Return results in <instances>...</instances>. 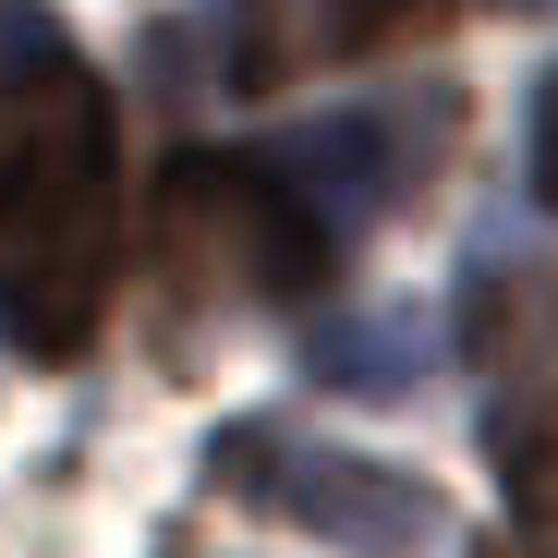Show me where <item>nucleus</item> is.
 Wrapping results in <instances>:
<instances>
[{"label": "nucleus", "mask_w": 558, "mask_h": 558, "mask_svg": "<svg viewBox=\"0 0 558 558\" xmlns=\"http://www.w3.org/2000/svg\"><path fill=\"white\" fill-rule=\"evenodd\" d=\"M122 267V134L110 85L73 49L25 37L0 73V328L37 364H73L98 340Z\"/></svg>", "instance_id": "nucleus-1"}, {"label": "nucleus", "mask_w": 558, "mask_h": 558, "mask_svg": "<svg viewBox=\"0 0 558 558\" xmlns=\"http://www.w3.org/2000/svg\"><path fill=\"white\" fill-rule=\"evenodd\" d=\"M158 279L182 304L243 292V304H304L328 279V219L279 182L267 158H219L182 146L158 170Z\"/></svg>", "instance_id": "nucleus-2"}, {"label": "nucleus", "mask_w": 558, "mask_h": 558, "mask_svg": "<svg viewBox=\"0 0 558 558\" xmlns=\"http://www.w3.org/2000/svg\"><path fill=\"white\" fill-rule=\"evenodd\" d=\"M207 474L231 498H255L267 522H304L352 558H425L449 534V498L401 461H364V449H328V437H292V425H219Z\"/></svg>", "instance_id": "nucleus-3"}, {"label": "nucleus", "mask_w": 558, "mask_h": 558, "mask_svg": "<svg viewBox=\"0 0 558 558\" xmlns=\"http://www.w3.org/2000/svg\"><path fill=\"white\" fill-rule=\"evenodd\" d=\"M461 352L486 364V449H498L522 558H558V292L534 267H486L461 304Z\"/></svg>", "instance_id": "nucleus-4"}, {"label": "nucleus", "mask_w": 558, "mask_h": 558, "mask_svg": "<svg viewBox=\"0 0 558 558\" xmlns=\"http://www.w3.org/2000/svg\"><path fill=\"white\" fill-rule=\"evenodd\" d=\"M449 134H461V98H449V85H413V98H364V110H328L304 134H279L267 170L292 182L328 231H364V219H389L401 195L437 182Z\"/></svg>", "instance_id": "nucleus-5"}, {"label": "nucleus", "mask_w": 558, "mask_h": 558, "mask_svg": "<svg viewBox=\"0 0 558 558\" xmlns=\"http://www.w3.org/2000/svg\"><path fill=\"white\" fill-rule=\"evenodd\" d=\"M449 13V0H231V85L267 98V85H292L304 61H352V49H401Z\"/></svg>", "instance_id": "nucleus-6"}, {"label": "nucleus", "mask_w": 558, "mask_h": 558, "mask_svg": "<svg viewBox=\"0 0 558 558\" xmlns=\"http://www.w3.org/2000/svg\"><path fill=\"white\" fill-rule=\"evenodd\" d=\"M304 377H316V389H377V401H401V389L425 377V316H413V304L328 316V328L304 340Z\"/></svg>", "instance_id": "nucleus-7"}, {"label": "nucleus", "mask_w": 558, "mask_h": 558, "mask_svg": "<svg viewBox=\"0 0 558 558\" xmlns=\"http://www.w3.org/2000/svg\"><path fill=\"white\" fill-rule=\"evenodd\" d=\"M534 195L558 207V73L534 85Z\"/></svg>", "instance_id": "nucleus-8"}]
</instances>
